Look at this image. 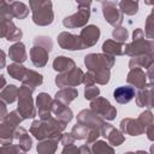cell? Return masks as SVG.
<instances>
[{
  "mask_svg": "<svg viewBox=\"0 0 154 154\" xmlns=\"http://www.w3.org/2000/svg\"><path fill=\"white\" fill-rule=\"evenodd\" d=\"M66 129V125L59 120H57L53 116L47 120L36 119L31 123L30 134L37 140L43 141L48 138H61L63 131Z\"/></svg>",
  "mask_w": 154,
  "mask_h": 154,
  "instance_id": "1",
  "label": "cell"
},
{
  "mask_svg": "<svg viewBox=\"0 0 154 154\" xmlns=\"http://www.w3.org/2000/svg\"><path fill=\"white\" fill-rule=\"evenodd\" d=\"M154 43L152 40L144 38V32L137 28L132 32V42L124 45V54L134 58L140 55H153Z\"/></svg>",
  "mask_w": 154,
  "mask_h": 154,
  "instance_id": "2",
  "label": "cell"
},
{
  "mask_svg": "<svg viewBox=\"0 0 154 154\" xmlns=\"http://www.w3.org/2000/svg\"><path fill=\"white\" fill-rule=\"evenodd\" d=\"M29 7L32 12V22L36 25L47 26L53 23L54 12L51 0H30Z\"/></svg>",
  "mask_w": 154,
  "mask_h": 154,
  "instance_id": "3",
  "label": "cell"
},
{
  "mask_svg": "<svg viewBox=\"0 0 154 154\" xmlns=\"http://www.w3.org/2000/svg\"><path fill=\"white\" fill-rule=\"evenodd\" d=\"M24 119L20 117V114L16 111H11L7 113L6 118L0 123V144H12L14 138V130L16 128L23 122Z\"/></svg>",
  "mask_w": 154,
  "mask_h": 154,
  "instance_id": "4",
  "label": "cell"
},
{
  "mask_svg": "<svg viewBox=\"0 0 154 154\" xmlns=\"http://www.w3.org/2000/svg\"><path fill=\"white\" fill-rule=\"evenodd\" d=\"M90 6L91 1H77L78 11L71 16L63 19V25L67 29L84 28L90 18Z\"/></svg>",
  "mask_w": 154,
  "mask_h": 154,
  "instance_id": "5",
  "label": "cell"
},
{
  "mask_svg": "<svg viewBox=\"0 0 154 154\" xmlns=\"http://www.w3.org/2000/svg\"><path fill=\"white\" fill-rule=\"evenodd\" d=\"M17 100H18L17 112L20 114L23 119H30L36 117V108L34 105L32 90H30L25 85L19 87Z\"/></svg>",
  "mask_w": 154,
  "mask_h": 154,
  "instance_id": "6",
  "label": "cell"
},
{
  "mask_svg": "<svg viewBox=\"0 0 154 154\" xmlns=\"http://www.w3.org/2000/svg\"><path fill=\"white\" fill-rule=\"evenodd\" d=\"M114 63H116V58L107 55L105 53H89L84 57V65L90 72L101 69L111 70L114 66Z\"/></svg>",
  "mask_w": 154,
  "mask_h": 154,
  "instance_id": "7",
  "label": "cell"
},
{
  "mask_svg": "<svg viewBox=\"0 0 154 154\" xmlns=\"http://www.w3.org/2000/svg\"><path fill=\"white\" fill-rule=\"evenodd\" d=\"M90 109L101 117L103 120H113L117 117V109L114 106L111 105V102L102 96H97L96 99L90 101Z\"/></svg>",
  "mask_w": 154,
  "mask_h": 154,
  "instance_id": "8",
  "label": "cell"
},
{
  "mask_svg": "<svg viewBox=\"0 0 154 154\" xmlns=\"http://www.w3.org/2000/svg\"><path fill=\"white\" fill-rule=\"evenodd\" d=\"M83 75L84 72L79 67H73L70 71H66L64 73H58L54 82L59 88H65V87H77L82 83L83 81Z\"/></svg>",
  "mask_w": 154,
  "mask_h": 154,
  "instance_id": "9",
  "label": "cell"
},
{
  "mask_svg": "<svg viewBox=\"0 0 154 154\" xmlns=\"http://www.w3.org/2000/svg\"><path fill=\"white\" fill-rule=\"evenodd\" d=\"M102 14L106 19V22L112 25L113 28H118L122 25L124 20V14L119 11L117 2L114 1H102Z\"/></svg>",
  "mask_w": 154,
  "mask_h": 154,
  "instance_id": "10",
  "label": "cell"
},
{
  "mask_svg": "<svg viewBox=\"0 0 154 154\" xmlns=\"http://www.w3.org/2000/svg\"><path fill=\"white\" fill-rule=\"evenodd\" d=\"M58 45L63 49L67 51H81L84 49V45L79 37V35L71 34L69 31H63L58 35Z\"/></svg>",
  "mask_w": 154,
  "mask_h": 154,
  "instance_id": "11",
  "label": "cell"
},
{
  "mask_svg": "<svg viewBox=\"0 0 154 154\" xmlns=\"http://www.w3.org/2000/svg\"><path fill=\"white\" fill-rule=\"evenodd\" d=\"M23 36V31L16 26L13 20L7 18H0V38L5 37L7 41L19 42Z\"/></svg>",
  "mask_w": 154,
  "mask_h": 154,
  "instance_id": "12",
  "label": "cell"
},
{
  "mask_svg": "<svg viewBox=\"0 0 154 154\" xmlns=\"http://www.w3.org/2000/svg\"><path fill=\"white\" fill-rule=\"evenodd\" d=\"M105 120L99 117L97 114H95L91 109H82L78 114H77V124H81L85 128L90 129H101V126L103 125Z\"/></svg>",
  "mask_w": 154,
  "mask_h": 154,
  "instance_id": "13",
  "label": "cell"
},
{
  "mask_svg": "<svg viewBox=\"0 0 154 154\" xmlns=\"http://www.w3.org/2000/svg\"><path fill=\"white\" fill-rule=\"evenodd\" d=\"M100 134H101V136H103L108 141L109 146H112V147H118V146L123 144V142L125 141L124 135L118 129H116L112 124H108L106 122L101 126Z\"/></svg>",
  "mask_w": 154,
  "mask_h": 154,
  "instance_id": "14",
  "label": "cell"
},
{
  "mask_svg": "<svg viewBox=\"0 0 154 154\" xmlns=\"http://www.w3.org/2000/svg\"><path fill=\"white\" fill-rule=\"evenodd\" d=\"M52 103H53V99L47 93H40L36 96V108H37L38 119L47 120L52 117V113H51Z\"/></svg>",
  "mask_w": 154,
  "mask_h": 154,
  "instance_id": "15",
  "label": "cell"
},
{
  "mask_svg": "<svg viewBox=\"0 0 154 154\" xmlns=\"http://www.w3.org/2000/svg\"><path fill=\"white\" fill-rule=\"evenodd\" d=\"M51 113L57 120L64 123L65 125H67V123H70L71 119L73 118L72 109L69 106H65L57 100H53V103L51 107Z\"/></svg>",
  "mask_w": 154,
  "mask_h": 154,
  "instance_id": "16",
  "label": "cell"
},
{
  "mask_svg": "<svg viewBox=\"0 0 154 154\" xmlns=\"http://www.w3.org/2000/svg\"><path fill=\"white\" fill-rule=\"evenodd\" d=\"M119 131L123 135H130V136H140L142 134H144V128L142 126V124L137 120V119H132V118H124L120 122L119 125Z\"/></svg>",
  "mask_w": 154,
  "mask_h": 154,
  "instance_id": "17",
  "label": "cell"
},
{
  "mask_svg": "<svg viewBox=\"0 0 154 154\" xmlns=\"http://www.w3.org/2000/svg\"><path fill=\"white\" fill-rule=\"evenodd\" d=\"M79 37H81V40H82V42H83L85 48L93 47V46L96 45V42L100 38V29H99V26L93 25V24L85 25L81 30Z\"/></svg>",
  "mask_w": 154,
  "mask_h": 154,
  "instance_id": "18",
  "label": "cell"
},
{
  "mask_svg": "<svg viewBox=\"0 0 154 154\" xmlns=\"http://www.w3.org/2000/svg\"><path fill=\"white\" fill-rule=\"evenodd\" d=\"M126 82L132 88H137L138 90L140 89H143L148 84L146 71L142 70V69H131L129 71V73H128Z\"/></svg>",
  "mask_w": 154,
  "mask_h": 154,
  "instance_id": "19",
  "label": "cell"
},
{
  "mask_svg": "<svg viewBox=\"0 0 154 154\" xmlns=\"http://www.w3.org/2000/svg\"><path fill=\"white\" fill-rule=\"evenodd\" d=\"M136 96V105L138 107H147L150 109L154 105L153 100V84L148 83L143 89H140L138 93L135 95Z\"/></svg>",
  "mask_w": 154,
  "mask_h": 154,
  "instance_id": "20",
  "label": "cell"
},
{
  "mask_svg": "<svg viewBox=\"0 0 154 154\" xmlns=\"http://www.w3.org/2000/svg\"><path fill=\"white\" fill-rule=\"evenodd\" d=\"M49 52L41 46H32L30 49V60L36 67H45L48 63Z\"/></svg>",
  "mask_w": 154,
  "mask_h": 154,
  "instance_id": "21",
  "label": "cell"
},
{
  "mask_svg": "<svg viewBox=\"0 0 154 154\" xmlns=\"http://www.w3.org/2000/svg\"><path fill=\"white\" fill-rule=\"evenodd\" d=\"M13 138L17 141V146L20 148L22 152L26 153L31 149V146H32V140L30 137V135L28 134V131L22 128V126H17L16 130H14V135H13Z\"/></svg>",
  "mask_w": 154,
  "mask_h": 154,
  "instance_id": "22",
  "label": "cell"
},
{
  "mask_svg": "<svg viewBox=\"0 0 154 154\" xmlns=\"http://www.w3.org/2000/svg\"><path fill=\"white\" fill-rule=\"evenodd\" d=\"M136 95L135 88L130 87V85H122L114 89L113 91V97L118 103L125 105L128 102H130Z\"/></svg>",
  "mask_w": 154,
  "mask_h": 154,
  "instance_id": "23",
  "label": "cell"
},
{
  "mask_svg": "<svg viewBox=\"0 0 154 154\" xmlns=\"http://www.w3.org/2000/svg\"><path fill=\"white\" fill-rule=\"evenodd\" d=\"M22 85H25L28 87L30 90H35L36 87L41 85L43 83V76L41 73H38L37 71H34V70H29L26 69L25 71V75L24 77L22 78Z\"/></svg>",
  "mask_w": 154,
  "mask_h": 154,
  "instance_id": "24",
  "label": "cell"
},
{
  "mask_svg": "<svg viewBox=\"0 0 154 154\" xmlns=\"http://www.w3.org/2000/svg\"><path fill=\"white\" fill-rule=\"evenodd\" d=\"M8 57L12 61H14L16 64H22L28 59V54H26V49H25V45L23 42H16L14 45H12L8 48Z\"/></svg>",
  "mask_w": 154,
  "mask_h": 154,
  "instance_id": "25",
  "label": "cell"
},
{
  "mask_svg": "<svg viewBox=\"0 0 154 154\" xmlns=\"http://www.w3.org/2000/svg\"><path fill=\"white\" fill-rule=\"evenodd\" d=\"M78 96V90L76 88L72 87H65V88H60L57 93H55V99L57 101L61 102L65 106H69L76 97Z\"/></svg>",
  "mask_w": 154,
  "mask_h": 154,
  "instance_id": "26",
  "label": "cell"
},
{
  "mask_svg": "<svg viewBox=\"0 0 154 154\" xmlns=\"http://www.w3.org/2000/svg\"><path fill=\"white\" fill-rule=\"evenodd\" d=\"M73 67H76V63L69 57L59 55L53 60V69L58 73H64L66 71L72 70Z\"/></svg>",
  "mask_w": 154,
  "mask_h": 154,
  "instance_id": "27",
  "label": "cell"
},
{
  "mask_svg": "<svg viewBox=\"0 0 154 154\" xmlns=\"http://www.w3.org/2000/svg\"><path fill=\"white\" fill-rule=\"evenodd\" d=\"M102 51L105 54L116 57V55H123L124 54V43L117 42L114 40H106L102 45Z\"/></svg>",
  "mask_w": 154,
  "mask_h": 154,
  "instance_id": "28",
  "label": "cell"
},
{
  "mask_svg": "<svg viewBox=\"0 0 154 154\" xmlns=\"http://www.w3.org/2000/svg\"><path fill=\"white\" fill-rule=\"evenodd\" d=\"M60 140L58 138H48L43 141H38L36 150L38 154H54L58 149V143Z\"/></svg>",
  "mask_w": 154,
  "mask_h": 154,
  "instance_id": "29",
  "label": "cell"
},
{
  "mask_svg": "<svg viewBox=\"0 0 154 154\" xmlns=\"http://www.w3.org/2000/svg\"><path fill=\"white\" fill-rule=\"evenodd\" d=\"M18 90H19V88L14 84L6 85L0 93V100L4 101L6 105L13 103L18 97Z\"/></svg>",
  "mask_w": 154,
  "mask_h": 154,
  "instance_id": "30",
  "label": "cell"
},
{
  "mask_svg": "<svg viewBox=\"0 0 154 154\" xmlns=\"http://www.w3.org/2000/svg\"><path fill=\"white\" fill-rule=\"evenodd\" d=\"M154 59L153 55H140V57H134L129 61V67L131 69H148L153 65Z\"/></svg>",
  "mask_w": 154,
  "mask_h": 154,
  "instance_id": "31",
  "label": "cell"
},
{
  "mask_svg": "<svg viewBox=\"0 0 154 154\" xmlns=\"http://www.w3.org/2000/svg\"><path fill=\"white\" fill-rule=\"evenodd\" d=\"M10 5H11V11H12L13 18L24 19V18L28 17L29 7L24 2H22V1H12V2H10Z\"/></svg>",
  "mask_w": 154,
  "mask_h": 154,
  "instance_id": "32",
  "label": "cell"
},
{
  "mask_svg": "<svg viewBox=\"0 0 154 154\" xmlns=\"http://www.w3.org/2000/svg\"><path fill=\"white\" fill-rule=\"evenodd\" d=\"M119 11L123 14L126 16H134L138 11V1H131V0H122L117 4Z\"/></svg>",
  "mask_w": 154,
  "mask_h": 154,
  "instance_id": "33",
  "label": "cell"
},
{
  "mask_svg": "<svg viewBox=\"0 0 154 154\" xmlns=\"http://www.w3.org/2000/svg\"><path fill=\"white\" fill-rule=\"evenodd\" d=\"M91 154H116L112 146H109L106 141H96L90 147Z\"/></svg>",
  "mask_w": 154,
  "mask_h": 154,
  "instance_id": "34",
  "label": "cell"
},
{
  "mask_svg": "<svg viewBox=\"0 0 154 154\" xmlns=\"http://www.w3.org/2000/svg\"><path fill=\"white\" fill-rule=\"evenodd\" d=\"M25 71H26V67L23 66L22 64H16V63H13V64H10V65L7 66V73H8L12 78H14V79H17V81H22V78H23L24 75H25Z\"/></svg>",
  "mask_w": 154,
  "mask_h": 154,
  "instance_id": "35",
  "label": "cell"
},
{
  "mask_svg": "<svg viewBox=\"0 0 154 154\" xmlns=\"http://www.w3.org/2000/svg\"><path fill=\"white\" fill-rule=\"evenodd\" d=\"M88 132H89V129L88 128H85V126H83L81 124H76V125L72 126L70 134L75 138V141L76 140L79 141V140H85L87 136H88Z\"/></svg>",
  "mask_w": 154,
  "mask_h": 154,
  "instance_id": "36",
  "label": "cell"
},
{
  "mask_svg": "<svg viewBox=\"0 0 154 154\" xmlns=\"http://www.w3.org/2000/svg\"><path fill=\"white\" fill-rule=\"evenodd\" d=\"M94 75V79L96 83L103 85V84H107L109 82V78H111V71L109 70H106V69H101V70H96L93 72Z\"/></svg>",
  "mask_w": 154,
  "mask_h": 154,
  "instance_id": "37",
  "label": "cell"
},
{
  "mask_svg": "<svg viewBox=\"0 0 154 154\" xmlns=\"http://www.w3.org/2000/svg\"><path fill=\"white\" fill-rule=\"evenodd\" d=\"M112 36H113L114 41L120 42V43H124V42L128 40V37H129V31H128L126 28L118 26V28H114V29H113Z\"/></svg>",
  "mask_w": 154,
  "mask_h": 154,
  "instance_id": "38",
  "label": "cell"
},
{
  "mask_svg": "<svg viewBox=\"0 0 154 154\" xmlns=\"http://www.w3.org/2000/svg\"><path fill=\"white\" fill-rule=\"evenodd\" d=\"M34 45L35 46H41L43 48H46L48 52L52 51L53 48V42L51 40L49 36H45V35H38L34 38Z\"/></svg>",
  "mask_w": 154,
  "mask_h": 154,
  "instance_id": "39",
  "label": "cell"
},
{
  "mask_svg": "<svg viewBox=\"0 0 154 154\" xmlns=\"http://www.w3.org/2000/svg\"><path fill=\"white\" fill-rule=\"evenodd\" d=\"M137 120L142 124V126L144 128V130H146L147 128L152 126V125H153V113H152V111H150V109H147V111L142 112V113L138 116Z\"/></svg>",
  "mask_w": 154,
  "mask_h": 154,
  "instance_id": "40",
  "label": "cell"
},
{
  "mask_svg": "<svg viewBox=\"0 0 154 154\" xmlns=\"http://www.w3.org/2000/svg\"><path fill=\"white\" fill-rule=\"evenodd\" d=\"M144 32V36H147L148 40H152L153 41V37H154V22H153V13H150L148 17H147V20H146V30L143 31Z\"/></svg>",
  "mask_w": 154,
  "mask_h": 154,
  "instance_id": "41",
  "label": "cell"
},
{
  "mask_svg": "<svg viewBox=\"0 0 154 154\" xmlns=\"http://www.w3.org/2000/svg\"><path fill=\"white\" fill-rule=\"evenodd\" d=\"M0 18H7L11 20L13 18L10 2H6L4 0H0Z\"/></svg>",
  "mask_w": 154,
  "mask_h": 154,
  "instance_id": "42",
  "label": "cell"
},
{
  "mask_svg": "<svg viewBox=\"0 0 154 154\" xmlns=\"http://www.w3.org/2000/svg\"><path fill=\"white\" fill-rule=\"evenodd\" d=\"M99 95H100V89L95 84L84 88V97H85V100H90L91 101V100L96 99Z\"/></svg>",
  "mask_w": 154,
  "mask_h": 154,
  "instance_id": "43",
  "label": "cell"
},
{
  "mask_svg": "<svg viewBox=\"0 0 154 154\" xmlns=\"http://www.w3.org/2000/svg\"><path fill=\"white\" fill-rule=\"evenodd\" d=\"M0 154H25L17 144H5L0 147Z\"/></svg>",
  "mask_w": 154,
  "mask_h": 154,
  "instance_id": "44",
  "label": "cell"
},
{
  "mask_svg": "<svg viewBox=\"0 0 154 154\" xmlns=\"http://www.w3.org/2000/svg\"><path fill=\"white\" fill-rule=\"evenodd\" d=\"M101 136V134H100V129H90L89 130V132H88V136H87V142H85V144L87 146H89V144H93L94 142H96L97 141V138Z\"/></svg>",
  "mask_w": 154,
  "mask_h": 154,
  "instance_id": "45",
  "label": "cell"
},
{
  "mask_svg": "<svg viewBox=\"0 0 154 154\" xmlns=\"http://www.w3.org/2000/svg\"><path fill=\"white\" fill-rule=\"evenodd\" d=\"M82 83H83L85 87L94 85V84H95V79H94V75H93V72L88 71L87 73H84V75H83V81H82Z\"/></svg>",
  "mask_w": 154,
  "mask_h": 154,
  "instance_id": "46",
  "label": "cell"
},
{
  "mask_svg": "<svg viewBox=\"0 0 154 154\" xmlns=\"http://www.w3.org/2000/svg\"><path fill=\"white\" fill-rule=\"evenodd\" d=\"M60 143H61L64 147H65V146H70V144H73V143H75V138L71 136L70 132H65V134H61Z\"/></svg>",
  "mask_w": 154,
  "mask_h": 154,
  "instance_id": "47",
  "label": "cell"
},
{
  "mask_svg": "<svg viewBox=\"0 0 154 154\" xmlns=\"http://www.w3.org/2000/svg\"><path fill=\"white\" fill-rule=\"evenodd\" d=\"M61 154H79V148L76 147L75 144L65 146L61 150Z\"/></svg>",
  "mask_w": 154,
  "mask_h": 154,
  "instance_id": "48",
  "label": "cell"
},
{
  "mask_svg": "<svg viewBox=\"0 0 154 154\" xmlns=\"http://www.w3.org/2000/svg\"><path fill=\"white\" fill-rule=\"evenodd\" d=\"M7 107H6V103L4 102V101H1L0 100V122H2L5 118H6V116H7Z\"/></svg>",
  "mask_w": 154,
  "mask_h": 154,
  "instance_id": "49",
  "label": "cell"
},
{
  "mask_svg": "<svg viewBox=\"0 0 154 154\" xmlns=\"http://www.w3.org/2000/svg\"><path fill=\"white\" fill-rule=\"evenodd\" d=\"M6 66V54L2 49H0V70Z\"/></svg>",
  "mask_w": 154,
  "mask_h": 154,
  "instance_id": "50",
  "label": "cell"
},
{
  "mask_svg": "<svg viewBox=\"0 0 154 154\" xmlns=\"http://www.w3.org/2000/svg\"><path fill=\"white\" fill-rule=\"evenodd\" d=\"M79 148V154H91V150H90V147L87 146V144H83Z\"/></svg>",
  "mask_w": 154,
  "mask_h": 154,
  "instance_id": "51",
  "label": "cell"
},
{
  "mask_svg": "<svg viewBox=\"0 0 154 154\" xmlns=\"http://www.w3.org/2000/svg\"><path fill=\"white\" fill-rule=\"evenodd\" d=\"M6 78L2 76V75H0V89H4L5 87H6Z\"/></svg>",
  "mask_w": 154,
  "mask_h": 154,
  "instance_id": "52",
  "label": "cell"
},
{
  "mask_svg": "<svg viewBox=\"0 0 154 154\" xmlns=\"http://www.w3.org/2000/svg\"><path fill=\"white\" fill-rule=\"evenodd\" d=\"M134 154H149V153L144 152V150H136V152H134Z\"/></svg>",
  "mask_w": 154,
  "mask_h": 154,
  "instance_id": "53",
  "label": "cell"
},
{
  "mask_svg": "<svg viewBox=\"0 0 154 154\" xmlns=\"http://www.w3.org/2000/svg\"><path fill=\"white\" fill-rule=\"evenodd\" d=\"M124 154H134V152H126V153H124Z\"/></svg>",
  "mask_w": 154,
  "mask_h": 154,
  "instance_id": "54",
  "label": "cell"
}]
</instances>
